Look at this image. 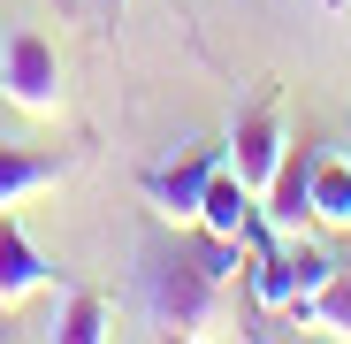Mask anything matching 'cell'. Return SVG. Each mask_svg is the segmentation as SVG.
Masks as SVG:
<instances>
[{
	"label": "cell",
	"mask_w": 351,
	"mask_h": 344,
	"mask_svg": "<svg viewBox=\"0 0 351 344\" xmlns=\"http://www.w3.org/2000/svg\"><path fill=\"white\" fill-rule=\"evenodd\" d=\"M221 299H229V291H221L191 253H153V260L138 268V314H145V329H160V336H221V321H229Z\"/></svg>",
	"instance_id": "cell-1"
},
{
	"label": "cell",
	"mask_w": 351,
	"mask_h": 344,
	"mask_svg": "<svg viewBox=\"0 0 351 344\" xmlns=\"http://www.w3.org/2000/svg\"><path fill=\"white\" fill-rule=\"evenodd\" d=\"M0 92L23 115H62V62H53V46L38 31H8V46H0Z\"/></svg>",
	"instance_id": "cell-2"
},
{
	"label": "cell",
	"mask_w": 351,
	"mask_h": 344,
	"mask_svg": "<svg viewBox=\"0 0 351 344\" xmlns=\"http://www.w3.org/2000/svg\"><path fill=\"white\" fill-rule=\"evenodd\" d=\"M229 161V146H191L184 161H168V168H145V207L176 229H199V199H206V176Z\"/></svg>",
	"instance_id": "cell-3"
},
{
	"label": "cell",
	"mask_w": 351,
	"mask_h": 344,
	"mask_svg": "<svg viewBox=\"0 0 351 344\" xmlns=\"http://www.w3.org/2000/svg\"><path fill=\"white\" fill-rule=\"evenodd\" d=\"M260 222L275 229V238H298V229L313 222V153H306V146H282L275 176H267V192H260Z\"/></svg>",
	"instance_id": "cell-4"
},
{
	"label": "cell",
	"mask_w": 351,
	"mask_h": 344,
	"mask_svg": "<svg viewBox=\"0 0 351 344\" xmlns=\"http://www.w3.org/2000/svg\"><path fill=\"white\" fill-rule=\"evenodd\" d=\"M53 283V260L23 238V222H16V207L0 214V306H23V299H38Z\"/></svg>",
	"instance_id": "cell-5"
},
{
	"label": "cell",
	"mask_w": 351,
	"mask_h": 344,
	"mask_svg": "<svg viewBox=\"0 0 351 344\" xmlns=\"http://www.w3.org/2000/svg\"><path fill=\"white\" fill-rule=\"evenodd\" d=\"M282 115L275 107H252L245 123H237V138H229V168H237V184H252V192H267V176H275V161H282Z\"/></svg>",
	"instance_id": "cell-6"
},
{
	"label": "cell",
	"mask_w": 351,
	"mask_h": 344,
	"mask_svg": "<svg viewBox=\"0 0 351 344\" xmlns=\"http://www.w3.org/2000/svg\"><path fill=\"white\" fill-rule=\"evenodd\" d=\"M62 153H31V146H0V214L8 207H23L31 192H46L53 176H62Z\"/></svg>",
	"instance_id": "cell-7"
},
{
	"label": "cell",
	"mask_w": 351,
	"mask_h": 344,
	"mask_svg": "<svg viewBox=\"0 0 351 344\" xmlns=\"http://www.w3.org/2000/svg\"><path fill=\"white\" fill-rule=\"evenodd\" d=\"M298 329H321V336H351V268H336L306 306H290Z\"/></svg>",
	"instance_id": "cell-8"
},
{
	"label": "cell",
	"mask_w": 351,
	"mask_h": 344,
	"mask_svg": "<svg viewBox=\"0 0 351 344\" xmlns=\"http://www.w3.org/2000/svg\"><path fill=\"white\" fill-rule=\"evenodd\" d=\"M313 222L328 229H351V161H313Z\"/></svg>",
	"instance_id": "cell-9"
},
{
	"label": "cell",
	"mask_w": 351,
	"mask_h": 344,
	"mask_svg": "<svg viewBox=\"0 0 351 344\" xmlns=\"http://www.w3.org/2000/svg\"><path fill=\"white\" fill-rule=\"evenodd\" d=\"M53 336H62V344H99V336H114V329H107V299H99V291H69Z\"/></svg>",
	"instance_id": "cell-10"
},
{
	"label": "cell",
	"mask_w": 351,
	"mask_h": 344,
	"mask_svg": "<svg viewBox=\"0 0 351 344\" xmlns=\"http://www.w3.org/2000/svg\"><path fill=\"white\" fill-rule=\"evenodd\" d=\"M290 8H306V16H321V23H343L351 0H290Z\"/></svg>",
	"instance_id": "cell-11"
},
{
	"label": "cell",
	"mask_w": 351,
	"mask_h": 344,
	"mask_svg": "<svg viewBox=\"0 0 351 344\" xmlns=\"http://www.w3.org/2000/svg\"><path fill=\"white\" fill-rule=\"evenodd\" d=\"M114 8H130V0H114Z\"/></svg>",
	"instance_id": "cell-12"
},
{
	"label": "cell",
	"mask_w": 351,
	"mask_h": 344,
	"mask_svg": "<svg viewBox=\"0 0 351 344\" xmlns=\"http://www.w3.org/2000/svg\"><path fill=\"white\" fill-rule=\"evenodd\" d=\"M0 336H8V329H0Z\"/></svg>",
	"instance_id": "cell-13"
}]
</instances>
